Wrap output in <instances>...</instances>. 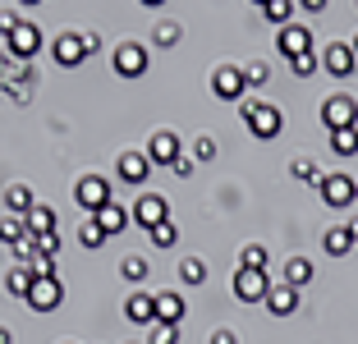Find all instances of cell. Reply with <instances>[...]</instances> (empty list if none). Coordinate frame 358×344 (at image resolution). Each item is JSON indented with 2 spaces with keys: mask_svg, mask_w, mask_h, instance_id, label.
I'll use <instances>...</instances> for the list:
<instances>
[{
  "mask_svg": "<svg viewBox=\"0 0 358 344\" xmlns=\"http://www.w3.org/2000/svg\"><path fill=\"white\" fill-rule=\"evenodd\" d=\"M239 115H243V124H248V134L253 138H275L285 129V115L275 110V106H266V101H257V96H243V106H239Z\"/></svg>",
  "mask_w": 358,
  "mask_h": 344,
  "instance_id": "cell-1",
  "label": "cell"
},
{
  "mask_svg": "<svg viewBox=\"0 0 358 344\" xmlns=\"http://www.w3.org/2000/svg\"><path fill=\"white\" fill-rule=\"evenodd\" d=\"M322 124L336 134V129H358V96L349 92H331L322 101Z\"/></svg>",
  "mask_w": 358,
  "mask_h": 344,
  "instance_id": "cell-2",
  "label": "cell"
},
{
  "mask_svg": "<svg viewBox=\"0 0 358 344\" xmlns=\"http://www.w3.org/2000/svg\"><path fill=\"white\" fill-rule=\"evenodd\" d=\"M354 179L345 175V170H331V175H322V184H317V193H322V202L327 207H354Z\"/></svg>",
  "mask_w": 358,
  "mask_h": 344,
  "instance_id": "cell-3",
  "label": "cell"
},
{
  "mask_svg": "<svg viewBox=\"0 0 358 344\" xmlns=\"http://www.w3.org/2000/svg\"><path fill=\"white\" fill-rule=\"evenodd\" d=\"M74 198H78V207L92 216V211H101L106 202H110V179H101V175H83L74 184Z\"/></svg>",
  "mask_w": 358,
  "mask_h": 344,
  "instance_id": "cell-4",
  "label": "cell"
},
{
  "mask_svg": "<svg viewBox=\"0 0 358 344\" xmlns=\"http://www.w3.org/2000/svg\"><path fill=\"white\" fill-rule=\"evenodd\" d=\"M148 46L143 42H120L115 46V73L120 78H143V73H148Z\"/></svg>",
  "mask_w": 358,
  "mask_h": 344,
  "instance_id": "cell-5",
  "label": "cell"
},
{
  "mask_svg": "<svg viewBox=\"0 0 358 344\" xmlns=\"http://www.w3.org/2000/svg\"><path fill=\"white\" fill-rule=\"evenodd\" d=\"M266 294H271L266 271H248V266L234 271V299H239V303H266Z\"/></svg>",
  "mask_w": 358,
  "mask_h": 344,
  "instance_id": "cell-6",
  "label": "cell"
},
{
  "mask_svg": "<svg viewBox=\"0 0 358 344\" xmlns=\"http://www.w3.org/2000/svg\"><path fill=\"white\" fill-rule=\"evenodd\" d=\"M32 308V313H51V308H60L64 303V285H60V275L55 280H32L28 285V299H23Z\"/></svg>",
  "mask_w": 358,
  "mask_h": 344,
  "instance_id": "cell-7",
  "label": "cell"
},
{
  "mask_svg": "<svg viewBox=\"0 0 358 344\" xmlns=\"http://www.w3.org/2000/svg\"><path fill=\"white\" fill-rule=\"evenodd\" d=\"M134 225H143V229H152V225H161V220H170V202L161 198V193H143V198L134 202Z\"/></svg>",
  "mask_w": 358,
  "mask_h": 344,
  "instance_id": "cell-8",
  "label": "cell"
},
{
  "mask_svg": "<svg viewBox=\"0 0 358 344\" xmlns=\"http://www.w3.org/2000/svg\"><path fill=\"white\" fill-rule=\"evenodd\" d=\"M243 87H248V83H243V69H239V64H221V69L211 73V92L221 96V101H239Z\"/></svg>",
  "mask_w": 358,
  "mask_h": 344,
  "instance_id": "cell-9",
  "label": "cell"
},
{
  "mask_svg": "<svg viewBox=\"0 0 358 344\" xmlns=\"http://www.w3.org/2000/svg\"><path fill=\"white\" fill-rule=\"evenodd\" d=\"M5 42H10L14 60H32V55L42 51V28H37V23H19V28H14Z\"/></svg>",
  "mask_w": 358,
  "mask_h": 344,
  "instance_id": "cell-10",
  "label": "cell"
},
{
  "mask_svg": "<svg viewBox=\"0 0 358 344\" xmlns=\"http://www.w3.org/2000/svg\"><path fill=\"white\" fill-rule=\"evenodd\" d=\"M322 64H327V73H336V78H349L354 64H358V55H354L349 42H331L327 51H322Z\"/></svg>",
  "mask_w": 358,
  "mask_h": 344,
  "instance_id": "cell-11",
  "label": "cell"
},
{
  "mask_svg": "<svg viewBox=\"0 0 358 344\" xmlns=\"http://www.w3.org/2000/svg\"><path fill=\"white\" fill-rule=\"evenodd\" d=\"M148 157H152V166H175V161H179V134L157 129L152 143H148Z\"/></svg>",
  "mask_w": 358,
  "mask_h": 344,
  "instance_id": "cell-12",
  "label": "cell"
},
{
  "mask_svg": "<svg viewBox=\"0 0 358 344\" xmlns=\"http://www.w3.org/2000/svg\"><path fill=\"white\" fill-rule=\"evenodd\" d=\"M313 51V32L303 28V23H289V28H280V55L285 60H299V55Z\"/></svg>",
  "mask_w": 358,
  "mask_h": 344,
  "instance_id": "cell-13",
  "label": "cell"
},
{
  "mask_svg": "<svg viewBox=\"0 0 358 344\" xmlns=\"http://www.w3.org/2000/svg\"><path fill=\"white\" fill-rule=\"evenodd\" d=\"M124 317L134 326H157V294H129Z\"/></svg>",
  "mask_w": 358,
  "mask_h": 344,
  "instance_id": "cell-14",
  "label": "cell"
},
{
  "mask_svg": "<svg viewBox=\"0 0 358 344\" xmlns=\"http://www.w3.org/2000/svg\"><path fill=\"white\" fill-rule=\"evenodd\" d=\"M51 55L64 64V69H78V64L87 60V55H83V42H78L74 32H60V37L51 42Z\"/></svg>",
  "mask_w": 358,
  "mask_h": 344,
  "instance_id": "cell-15",
  "label": "cell"
},
{
  "mask_svg": "<svg viewBox=\"0 0 358 344\" xmlns=\"http://www.w3.org/2000/svg\"><path fill=\"white\" fill-rule=\"evenodd\" d=\"M266 313L271 317H289V313H299V289L294 285H271V294H266Z\"/></svg>",
  "mask_w": 358,
  "mask_h": 344,
  "instance_id": "cell-16",
  "label": "cell"
},
{
  "mask_svg": "<svg viewBox=\"0 0 358 344\" xmlns=\"http://www.w3.org/2000/svg\"><path fill=\"white\" fill-rule=\"evenodd\" d=\"M148 175H152L148 152H124V157H120V179H124V184H148Z\"/></svg>",
  "mask_w": 358,
  "mask_h": 344,
  "instance_id": "cell-17",
  "label": "cell"
},
{
  "mask_svg": "<svg viewBox=\"0 0 358 344\" xmlns=\"http://www.w3.org/2000/svg\"><path fill=\"white\" fill-rule=\"evenodd\" d=\"M184 313H189L184 294H157V322L161 326H179V322H184Z\"/></svg>",
  "mask_w": 358,
  "mask_h": 344,
  "instance_id": "cell-18",
  "label": "cell"
},
{
  "mask_svg": "<svg viewBox=\"0 0 358 344\" xmlns=\"http://www.w3.org/2000/svg\"><path fill=\"white\" fill-rule=\"evenodd\" d=\"M92 220H96V225L106 229V234H120V229H124V225H129L134 216H129V211L120 207V202H106L101 211H92Z\"/></svg>",
  "mask_w": 358,
  "mask_h": 344,
  "instance_id": "cell-19",
  "label": "cell"
},
{
  "mask_svg": "<svg viewBox=\"0 0 358 344\" xmlns=\"http://www.w3.org/2000/svg\"><path fill=\"white\" fill-rule=\"evenodd\" d=\"M5 207H10V216H28V211L37 207V198H32L28 184H10L5 188Z\"/></svg>",
  "mask_w": 358,
  "mask_h": 344,
  "instance_id": "cell-20",
  "label": "cell"
},
{
  "mask_svg": "<svg viewBox=\"0 0 358 344\" xmlns=\"http://www.w3.org/2000/svg\"><path fill=\"white\" fill-rule=\"evenodd\" d=\"M280 280L294 285V289H303V285L313 280V261H308V257H289V261H285V275H280Z\"/></svg>",
  "mask_w": 358,
  "mask_h": 344,
  "instance_id": "cell-21",
  "label": "cell"
},
{
  "mask_svg": "<svg viewBox=\"0 0 358 344\" xmlns=\"http://www.w3.org/2000/svg\"><path fill=\"white\" fill-rule=\"evenodd\" d=\"M23 220H28L32 239H37V234H51V229H55V211H51V207H42V202H37V207H32Z\"/></svg>",
  "mask_w": 358,
  "mask_h": 344,
  "instance_id": "cell-22",
  "label": "cell"
},
{
  "mask_svg": "<svg viewBox=\"0 0 358 344\" xmlns=\"http://www.w3.org/2000/svg\"><path fill=\"white\" fill-rule=\"evenodd\" d=\"M322 248H327L331 257H345V252L354 248V234H349L345 225H336V229H327V239H322Z\"/></svg>",
  "mask_w": 358,
  "mask_h": 344,
  "instance_id": "cell-23",
  "label": "cell"
},
{
  "mask_svg": "<svg viewBox=\"0 0 358 344\" xmlns=\"http://www.w3.org/2000/svg\"><path fill=\"white\" fill-rule=\"evenodd\" d=\"M148 239H152V248H175L179 243V225L175 220H161V225L148 229Z\"/></svg>",
  "mask_w": 358,
  "mask_h": 344,
  "instance_id": "cell-24",
  "label": "cell"
},
{
  "mask_svg": "<svg viewBox=\"0 0 358 344\" xmlns=\"http://www.w3.org/2000/svg\"><path fill=\"white\" fill-rule=\"evenodd\" d=\"M331 152L336 157H358V129H336L331 134Z\"/></svg>",
  "mask_w": 358,
  "mask_h": 344,
  "instance_id": "cell-25",
  "label": "cell"
},
{
  "mask_svg": "<svg viewBox=\"0 0 358 344\" xmlns=\"http://www.w3.org/2000/svg\"><path fill=\"white\" fill-rule=\"evenodd\" d=\"M294 5H299V0H271V5H262V19L289 28V14H294Z\"/></svg>",
  "mask_w": 358,
  "mask_h": 344,
  "instance_id": "cell-26",
  "label": "cell"
},
{
  "mask_svg": "<svg viewBox=\"0 0 358 344\" xmlns=\"http://www.w3.org/2000/svg\"><path fill=\"white\" fill-rule=\"evenodd\" d=\"M179 280H184V285H202V280H207V261H202V257H184V261H179Z\"/></svg>",
  "mask_w": 358,
  "mask_h": 344,
  "instance_id": "cell-27",
  "label": "cell"
},
{
  "mask_svg": "<svg viewBox=\"0 0 358 344\" xmlns=\"http://www.w3.org/2000/svg\"><path fill=\"white\" fill-rule=\"evenodd\" d=\"M239 266H248V271H266V248H262V243H243V248H239Z\"/></svg>",
  "mask_w": 358,
  "mask_h": 344,
  "instance_id": "cell-28",
  "label": "cell"
},
{
  "mask_svg": "<svg viewBox=\"0 0 358 344\" xmlns=\"http://www.w3.org/2000/svg\"><path fill=\"white\" fill-rule=\"evenodd\" d=\"M23 234H32L23 216H5V220H0V239H5V243H19Z\"/></svg>",
  "mask_w": 358,
  "mask_h": 344,
  "instance_id": "cell-29",
  "label": "cell"
},
{
  "mask_svg": "<svg viewBox=\"0 0 358 344\" xmlns=\"http://www.w3.org/2000/svg\"><path fill=\"white\" fill-rule=\"evenodd\" d=\"M32 280H37V275H32L28 266H14V271H10V285H5V289H10L14 299H28V285H32Z\"/></svg>",
  "mask_w": 358,
  "mask_h": 344,
  "instance_id": "cell-30",
  "label": "cell"
},
{
  "mask_svg": "<svg viewBox=\"0 0 358 344\" xmlns=\"http://www.w3.org/2000/svg\"><path fill=\"white\" fill-rule=\"evenodd\" d=\"M152 37H157V46H175L179 37H184V28H179L175 19H161L157 28H152Z\"/></svg>",
  "mask_w": 358,
  "mask_h": 344,
  "instance_id": "cell-31",
  "label": "cell"
},
{
  "mask_svg": "<svg viewBox=\"0 0 358 344\" xmlns=\"http://www.w3.org/2000/svg\"><path fill=\"white\" fill-rule=\"evenodd\" d=\"M120 271H124V280H148V257H138V252H129L124 261H120Z\"/></svg>",
  "mask_w": 358,
  "mask_h": 344,
  "instance_id": "cell-32",
  "label": "cell"
},
{
  "mask_svg": "<svg viewBox=\"0 0 358 344\" xmlns=\"http://www.w3.org/2000/svg\"><path fill=\"white\" fill-rule=\"evenodd\" d=\"M289 170H294L299 184H322V175H317V166H313L308 157H294V166H289Z\"/></svg>",
  "mask_w": 358,
  "mask_h": 344,
  "instance_id": "cell-33",
  "label": "cell"
},
{
  "mask_svg": "<svg viewBox=\"0 0 358 344\" xmlns=\"http://www.w3.org/2000/svg\"><path fill=\"white\" fill-rule=\"evenodd\" d=\"M78 239H83V243H87V248H101V243H106V229H101V225H96V220H92V216H87V220H83V229H78Z\"/></svg>",
  "mask_w": 358,
  "mask_h": 344,
  "instance_id": "cell-34",
  "label": "cell"
},
{
  "mask_svg": "<svg viewBox=\"0 0 358 344\" xmlns=\"http://www.w3.org/2000/svg\"><path fill=\"white\" fill-rule=\"evenodd\" d=\"M266 73H271V69H266L262 60H248V64H243V83L257 87V83H266Z\"/></svg>",
  "mask_w": 358,
  "mask_h": 344,
  "instance_id": "cell-35",
  "label": "cell"
},
{
  "mask_svg": "<svg viewBox=\"0 0 358 344\" xmlns=\"http://www.w3.org/2000/svg\"><path fill=\"white\" fill-rule=\"evenodd\" d=\"M211 157H216V138L202 134L198 143H193V161H211Z\"/></svg>",
  "mask_w": 358,
  "mask_h": 344,
  "instance_id": "cell-36",
  "label": "cell"
},
{
  "mask_svg": "<svg viewBox=\"0 0 358 344\" xmlns=\"http://www.w3.org/2000/svg\"><path fill=\"white\" fill-rule=\"evenodd\" d=\"M37 252H46V257H60V234H37Z\"/></svg>",
  "mask_w": 358,
  "mask_h": 344,
  "instance_id": "cell-37",
  "label": "cell"
},
{
  "mask_svg": "<svg viewBox=\"0 0 358 344\" xmlns=\"http://www.w3.org/2000/svg\"><path fill=\"white\" fill-rule=\"evenodd\" d=\"M148 344H179V326H161L157 322V331H152Z\"/></svg>",
  "mask_w": 358,
  "mask_h": 344,
  "instance_id": "cell-38",
  "label": "cell"
},
{
  "mask_svg": "<svg viewBox=\"0 0 358 344\" xmlns=\"http://www.w3.org/2000/svg\"><path fill=\"white\" fill-rule=\"evenodd\" d=\"M289 69L299 73V78H308V73H317V55L308 51V55H299V60H289Z\"/></svg>",
  "mask_w": 358,
  "mask_h": 344,
  "instance_id": "cell-39",
  "label": "cell"
},
{
  "mask_svg": "<svg viewBox=\"0 0 358 344\" xmlns=\"http://www.w3.org/2000/svg\"><path fill=\"white\" fill-rule=\"evenodd\" d=\"M78 42H83V55H96L101 51V32H78Z\"/></svg>",
  "mask_w": 358,
  "mask_h": 344,
  "instance_id": "cell-40",
  "label": "cell"
},
{
  "mask_svg": "<svg viewBox=\"0 0 358 344\" xmlns=\"http://www.w3.org/2000/svg\"><path fill=\"white\" fill-rule=\"evenodd\" d=\"M19 23H23V19H19L14 10H0V32H5V37H10V32L19 28Z\"/></svg>",
  "mask_w": 358,
  "mask_h": 344,
  "instance_id": "cell-41",
  "label": "cell"
},
{
  "mask_svg": "<svg viewBox=\"0 0 358 344\" xmlns=\"http://www.w3.org/2000/svg\"><path fill=\"white\" fill-rule=\"evenodd\" d=\"M170 170H175L179 179H189L193 170H198V161H193V157H179V161H175V166H170Z\"/></svg>",
  "mask_w": 358,
  "mask_h": 344,
  "instance_id": "cell-42",
  "label": "cell"
},
{
  "mask_svg": "<svg viewBox=\"0 0 358 344\" xmlns=\"http://www.w3.org/2000/svg\"><path fill=\"white\" fill-rule=\"evenodd\" d=\"M299 10H308V14H322V10H327V0H299Z\"/></svg>",
  "mask_w": 358,
  "mask_h": 344,
  "instance_id": "cell-43",
  "label": "cell"
},
{
  "mask_svg": "<svg viewBox=\"0 0 358 344\" xmlns=\"http://www.w3.org/2000/svg\"><path fill=\"white\" fill-rule=\"evenodd\" d=\"M211 344H239V335H234V331H216V335H211Z\"/></svg>",
  "mask_w": 358,
  "mask_h": 344,
  "instance_id": "cell-44",
  "label": "cell"
},
{
  "mask_svg": "<svg viewBox=\"0 0 358 344\" xmlns=\"http://www.w3.org/2000/svg\"><path fill=\"white\" fill-rule=\"evenodd\" d=\"M345 229H349V234H354V243H358V216H354V220H349V225H345Z\"/></svg>",
  "mask_w": 358,
  "mask_h": 344,
  "instance_id": "cell-45",
  "label": "cell"
},
{
  "mask_svg": "<svg viewBox=\"0 0 358 344\" xmlns=\"http://www.w3.org/2000/svg\"><path fill=\"white\" fill-rule=\"evenodd\" d=\"M14 340V335H10V326H0V344H10Z\"/></svg>",
  "mask_w": 358,
  "mask_h": 344,
  "instance_id": "cell-46",
  "label": "cell"
},
{
  "mask_svg": "<svg viewBox=\"0 0 358 344\" xmlns=\"http://www.w3.org/2000/svg\"><path fill=\"white\" fill-rule=\"evenodd\" d=\"M143 5H148V10H157V5H166V0H143Z\"/></svg>",
  "mask_w": 358,
  "mask_h": 344,
  "instance_id": "cell-47",
  "label": "cell"
},
{
  "mask_svg": "<svg viewBox=\"0 0 358 344\" xmlns=\"http://www.w3.org/2000/svg\"><path fill=\"white\" fill-rule=\"evenodd\" d=\"M19 5H28V10H32V5H42V0H19Z\"/></svg>",
  "mask_w": 358,
  "mask_h": 344,
  "instance_id": "cell-48",
  "label": "cell"
},
{
  "mask_svg": "<svg viewBox=\"0 0 358 344\" xmlns=\"http://www.w3.org/2000/svg\"><path fill=\"white\" fill-rule=\"evenodd\" d=\"M354 55H358V32H354Z\"/></svg>",
  "mask_w": 358,
  "mask_h": 344,
  "instance_id": "cell-49",
  "label": "cell"
},
{
  "mask_svg": "<svg viewBox=\"0 0 358 344\" xmlns=\"http://www.w3.org/2000/svg\"><path fill=\"white\" fill-rule=\"evenodd\" d=\"M253 5H271V0H253Z\"/></svg>",
  "mask_w": 358,
  "mask_h": 344,
  "instance_id": "cell-50",
  "label": "cell"
},
{
  "mask_svg": "<svg viewBox=\"0 0 358 344\" xmlns=\"http://www.w3.org/2000/svg\"><path fill=\"white\" fill-rule=\"evenodd\" d=\"M354 207H358V188H354Z\"/></svg>",
  "mask_w": 358,
  "mask_h": 344,
  "instance_id": "cell-51",
  "label": "cell"
}]
</instances>
